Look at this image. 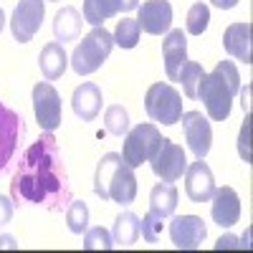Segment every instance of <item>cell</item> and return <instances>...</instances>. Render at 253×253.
Wrapping results in <instances>:
<instances>
[{
  "instance_id": "cell-14",
  "label": "cell",
  "mask_w": 253,
  "mask_h": 253,
  "mask_svg": "<svg viewBox=\"0 0 253 253\" xmlns=\"http://www.w3.org/2000/svg\"><path fill=\"white\" fill-rule=\"evenodd\" d=\"M213 205H210V215H213L215 225L220 228H233L238 220H241V198L233 187H215L213 193Z\"/></svg>"
},
{
  "instance_id": "cell-17",
  "label": "cell",
  "mask_w": 253,
  "mask_h": 253,
  "mask_svg": "<svg viewBox=\"0 0 253 253\" xmlns=\"http://www.w3.org/2000/svg\"><path fill=\"white\" fill-rule=\"evenodd\" d=\"M101 89L96 86L94 81H84L81 86L74 89V96H71V107H74V114L81 119V122H94L101 112Z\"/></svg>"
},
{
  "instance_id": "cell-34",
  "label": "cell",
  "mask_w": 253,
  "mask_h": 253,
  "mask_svg": "<svg viewBox=\"0 0 253 253\" xmlns=\"http://www.w3.org/2000/svg\"><path fill=\"white\" fill-rule=\"evenodd\" d=\"M0 251H18V243L13 236H0Z\"/></svg>"
},
{
  "instance_id": "cell-32",
  "label": "cell",
  "mask_w": 253,
  "mask_h": 253,
  "mask_svg": "<svg viewBox=\"0 0 253 253\" xmlns=\"http://www.w3.org/2000/svg\"><path fill=\"white\" fill-rule=\"evenodd\" d=\"M13 208H15V203H13L10 198L0 195V228L8 225V223L13 220Z\"/></svg>"
},
{
  "instance_id": "cell-29",
  "label": "cell",
  "mask_w": 253,
  "mask_h": 253,
  "mask_svg": "<svg viewBox=\"0 0 253 253\" xmlns=\"http://www.w3.org/2000/svg\"><path fill=\"white\" fill-rule=\"evenodd\" d=\"M210 23V8L205 3H195L193 8L187 10V20H185V28L190 36H203L208 31Z\"/></svg>"
},
{
  "instance_id": "cell-33",
  "label": "cell",
  "mask_w": 253,
  "mask_h": 253,
  "mask_svg": "<svg viewBox=\"0 0 253 253\" xmlns=\"http://www.w3.org/2000/svg\"><path fill=\"white\" fill-rule=\"evenodd\" d=\"M243 248V243L236 238V236H220L218 241H215V251H241Z\"/></svg>"
},
{
  "instance_id": "cell-31",
  "label": "cell",
  "mask_w": 253,
  "mask_h": 253,
  "mask_svg": "<svg viewBox=\"0 0 253 253\" xmlns=\"http://www.w3.org/2000/svg\"><path fill=\"white\" fill-rule=\"evenodd\" d=\"M251 114H246L243 126H241V134H238V155L246 165H251Z\"/></svg>"
},
{
  "instance_id": "cell-9",
  "label": "cell",
  "mask_w": 253,
  "mask_h": 253,
  "mask_svg": "<svg viewBox=\"0 0 253 253\" xmlns=\"http://www.w3.org/2000/svg\"><path fill=\"white\" fill-rule=\"evenodd\" d=\"M150 165H152V172L160 180L175 182L187 170V157H185V150H182L177 142L162 137L160 144H157V150H155V155L150 157Z\"/></svg>"
},
{
  "instance_id": "cell-38",
  "label": "cell",
  "mask_w": 253,
  "mask_h": 253,
  "mask_svg": "<svg viewBox=\"0 0 253 253\" xmlns=\"http://www.w3.org/2000/svg\"><path fill=\"white\" fill-rule=\"evenodd\" d=\"M51 3H56V0H51Z\"/></svg>"
},
{
  "instance_id": "cell-8",
  "label": "cell",
  "mask_w": 253,
  "mask_h": 253,
  "mask_svg": "<svg viewBox=\"0 0 253 253\" xmlns=\"http://www.w3.org/2000/svg\"><path fill=\"white\" fill-rule=\"evenodd\" d=\"M33 114L43 132H53L61 126V122H63L61 94L56 91L51 81H38L33 86Z\"/></svg>"
},
{
  "instance_id": "cell-28",
  "label": "cell",
  "mask_w": 253,
  "mask_h": 253,
  "mask_svg": "<svg viewBox=\"0 0 253 253\" xmlns=\"http://www.w3.org/2000/svg\"><path fill=\"white\" fill-rule=\"evenodd\" d=\"M114 248V238L107 228H86L84 230V251H112Z\"/></svg>"
},
{
  "instance_id": "cell-10",
  "label": "cell",
  "mask_w": 253,
  "mask_h": 253,
  "mask_svg": "<svg viewBox=\"0 0 253 253\" xmlns=\"http://www.w3.org/2000/svg\"><path fill=\"white\" fill-rule=\"evenodd\" d=\"M46 15V3L43 0H20L10 15V31L18 43H31L36 33L41 31Z\"/></svg>"
},
{
  "instance_id": "cell-11",
  "label": "cell",
  "mask_w": 253,
  "mask_h": 253,
  "mask_svg": "<svg viewBox=\"0 0 253 253\" xmlns=\"http://www.w3.org/2000/svg\"><path fill=\"white\" fill-rule=\"evenodd\" d=\"M180 122H182V134L190 152L198 160H205L210 147H213V129H210L208 117L203 112H182Z\"/></svg>"
},
{
  "instance_id": "cell-3",
  "label": "cell",
  "mask_w": 253,
  "mask_h": 253,
  "mask_svg": "<svg viewBox=\"0 0 253 253\" xmlns=\"http://www.w3.org/2000/svg\"><path fill=\"white\" fill-rule=\"evenodd\" d=\"M94 195L104 203H117V205H132L137 198V175L134 167L126 165L122 155L107 152L94 172Z\"/></svg>"
},
{
  "instance_id": "cell-26",
  "label": "cell",
  "mask_w": 253,
  "mask_h": 253,
  "mask_svg": "<svg viewBox=\"0 0 253 253\" xmlns=\"http://www.w3.org/2000/svg\"><path fill=\"white\" fill-rule=\"evenodd\" d=\"M104 126L107 132L114 137H122L129 132V112H126L122 104H112V107L104 112Z\"/></svg>"
},
{
  "instance_id": "cell-18",
  "label": "cell",
  "mask_w": 253,
  "mask_h": 253,
  "mask_svg": "<svg viewBox=\"0 0 253 253\" xmlns=\"http://www.w3.org/2000/svg\"><path fill=\"white\" fill-rule=\"evenodd\" d=\"M223 48L228 56H233L236 61L251 63L253 61V46H251V23L241 20V23L228 26L223 33Z\"/></svg>"
},
{
  "instance_id": "cell-19",
  "label": "cell",
  "mask_w": 253,
  "mask_h": 253,
  "mask_svg": "<svg viewBox=\"0 0 253 253\" xmlns=\"http://www.w3.org/2000/svg\"><path fill=\"white\" fill-rule=\"evenodd\" d=\"M38 66H41V74H43L46 81H56L63 76L69 66V56L63 51V43L58 41H51V43L43 46V51L38 53Z\"/></svg>"
},
{
  "instance_id": "cell-12",
  "label": "cell",
  "mask_w": 253,
  "mask_h": 253,
  "mask_svg": "<svg viewBox=\"0 0 253 253\" xmlns=\"http://www.w3.org/2000/svg\"><path fill=\"white\" fill-rule=\"evenodd\" d=\"M208 228L198 215H175L170 220V241L177 251H195L203 246Z\"/></svg>"
},
{
  "instance_id": "cell-22",
  "label": "cell",
  "mask_w": 253,
  "mask_h": 253,
  "mask_svg": "<svg viewBox=\"0 0 253 253\" xmlns=\"http://www.w3.org/2000/svg\"><path fill=\"white\" fill-rule=\"evenodd\" d=\"M112 238L117 246H134L139 241V218L132 210H124L117 215L114 228H112Z\"/></svg>"
},
{
  "instance_id": "cell-13",
  "label": "cell",
  "mask_w": 253,
  "mask_h": 253,
  "mask_svg": "<svg viewBox=\"0 0 253 253\" xmlns=\"http://www.w3.org/2000/svg\"><path fill=\"white\" fill-rule=\"evenodd\" d=\"M137 23H139V31L150 36H165L172 26V5L167 0H147L139 8Z\"/></svg>"
},
{
  "instance_id": "cell-1",
  "label": "cell",
  "mask_w": 253,
  "mask_h": 253,
  "mask_svg": "<svg viewBox=\"0 0 253 253\" xmlns=\"http://www.w3.org/2000/svg\"><path fill=\"white\" fill-rule=\"evenodd\" d=\"M10 198L15 205H41L53 213L74 200L66 162L53 132H43L20 155L10 180Z\"/></svg>"
},
{
  "instance_id": "cell-25",
  "label": "cell",
  "mask_w": 253,
  "mask_h": 253,
  "mask_svg": "<svg viewBox=\"0 0 253 253\" xmlns=\"http://www.w3.org/2000/svg\"><path fill=\"white\" fill-rule=\"evenodd\" d=\"M205 71L198 61H185V66L180 69V76L177 81L182 84V91L187 99H198V86H200V81H203Z\"/></svg>"
},
{
  "instance_id": "cell-2",
  "label": "cell",
  "mask_w": 253,
  "mask_h": 253,
  "mask_svg": "<svg viewBox=\"0 0 253 253\" xmlns=\"http://www.w3.org/2000/svg\"><path fill=\"white\" fill-rule=\"evenodd\" d=\"M241 91V74L233 61H218L215 69L205 74L200 86H198V99L205 104V112L213 122H225L230 117L233 107V96Z\"/></svg>"
},
{
  "instance_id": "cell-15",
  "label": "cell",
  "mask_w": 253,
  "mask_h": 253,
  "mask_svg": "<svg viewBox=\"0 0 253 253\" xmlns=\"http://www.w3.org/2000/svg\"><path fill=\"white\" fill-rule=\"evenodd\" d=\"M215 193V177L210 172V167L198 160L185 170V195L193 203H208Z\"/></svg>"
},
{
  "instance_id": "cell-5",
  "label": "cell",
  "mask_w": 253,
  "mask_h": 253,
  "mask_svg": "<svg viewBox=\"0 0 253 253\" xmlns=\"http://www.w3.org/2000/svg\"><path fill=\"white\" fill-rule=\"evenodd\" d=\"M144 109H147V114H150L152 122L172 126L182 117V96L172 84L157 81L144 94Z\"/></svg>"
},
{
  "instance_id": "cell-24",
  "label": "cell",
  "mask_w": 253,
  "mask_h": 253,
  "mask_svg": "<svg viewBox=\"0 0 253 253\" xmlns=\"http://www.w3.org/2000/svg\"><path fill=\"white\" fill-rule=\"evenodd\" d=\"M139 23H137V18H124V20H119L117 23V28H114V33H112V38H114V46H119V48H134L137 43H139Z\"/></svg>"
},
{
  "instance_id": "cell-20",
  "label": "cell",
  "mask_w": 253,
  "mask_h": 253,
  "mask_svg": "<svg viewBox=\"0 0 253 253\" xmlns=\"http://www.w3.org/2000/svg\"><path fill=\"white\" fill-rule=\"evenodd\" d=\"M177 200H180V193L172 182H157L150 193V213L160 215V218H172L175 210H177Z\"/></svg>"
},
{
  "instance_id": "cell-6",
  "label": "cell",
  "mask_w": 253,
  "mask_h": 253,
  "mask_svg": "<svg viewBox=\"0 0 253 253\" xmlns=\"http://www.w3.org/2000/svg\"><path fill=\"white\" fill-rule=\"evenodd\" d=\"M160 139H162V132L155 124H147V122L137 124L134 129L126 132V139H124V147H122L124 162L132 165V167H142L144 162H150Z\"/></svg>"
},
{
  "instance_id": "cell-16",
  "label": "cell",
  "mask_w": 253,
  "mask_h": 253,
  "mask_svg": "<svg viewBox=\"0 0 253 253\" xmlns=\"http://www.w3.org/2000/svg\"><path fill=\"white\" fill-rule=\"evenodd\" d=\"M162 58H165V71L170 81H177L180 69L187 61V38L182 28H170L162 41Z\"/></svg>"
},
{
  "instance_id": "cell-35",
  "label": "cell",
  "mask_w": 253,
  "mask_h": 253,
  "mask_svg": "<svg viewBox=\"0 0 253 253\" xmlns=\"http://www.w3.org/2000/svg\"><path fill=\"white\" fill-rule=\"evenodd\" d=\"M139 8V0H119V10L122 13H132Z\"/></svg>"
},
{
  "instance_id": "cell-23",
  "label": "cell",
  "mask_w": 253,
  "mask_h": 253,
  "mask_svg": "<svg viewBox=\"0 0 253 253\" xmlns=\"http://www.w3.org/2000/svg\"><path fill=\"white\" fill-rule=\"evenodd\" d=\"M119 13V0H84V23L89 26H104V20H109Z\"/></svg>"
},
{
  "instance_id": "cell-21",
  "label": "cell",
  "mask_w": 253,
  "mask_h": 253,
  "mask_svg": "<svg viewBox=\"0 0 253 253\" xmlns=\"http://www.w3.org/2000/svg\"><path fill=\"white\" fill-rule=\"evenodd\" d=\"M81 26H84V15L76 8H71V5H63L53 15V36H56L58 43L76 41L81 36Z\"/></svg>"
},
{
  "instance_id": "cell-30",
  "label": "cell",
  "mask_w": 253,
  "mask_h": 253,
  "mask_svg": "<svg viewBox=\"0 0 253 253\" xmlns=\"http://www.w3.org/2000/svg\"><path fill=\"white\" fill-rule=\"evenodd\" d=\"M162 225H165V218L155 215V213H147L142 220H139V236L147 241V243H157L160 236H162Z\"/></svg>"
},
{
  "instance_id": "cell-37",
  "label": "cell",
  "mask_w": 253,
  "mask_h": 253,
  "mask_svg": "<svg viewBox=\"0 0 253 253\" xmlns=\"http://www.w3.org/2000/svg\"><path fill=\"white\" fill-rule=\"evenodd\" d=\"M5 20H8V18H5L3 8H0V33H3V28H5Z\"/></svg>"
},
{
  "instance_id": "cell-4",
  "label": "cell",
  "mask_w": 253,
  "mask_h": 253,
  "mask_svg": "<svg viewBox=\"0 0 253 253\" xmlns=\"http://www.w3.org/2000/svg\"><path fill=\"white\" fill-rule=\"evenodd\" d=\"M114 48V38L112 33L104 28V26H96L94 31H89L86 36L81 38V43L74 48L71 53V66L79 76H89L94 71H99L104 66V61L109 58Z\"/></svg>"
},
{
  "instance_id": "cell-27",
  "label": "cell",
  "mask_w": 253,
  "mask_h": 253,
  "mask_svg": "<svg viewBox=\"0 0 253 253\" xmlns=\"http://www.w3.org/2000/svg\"><path fill=\"white\" fill-rule=\"evenodd\" d=\"M66 225L76 236H81L89 228V205L84 200H71L66 205Z\"/></svg>"
},
{
  "instance_id": "cell-7",
  "label": "cell",
  "mask_w": 253,
  "mask_h": 253,
  "mask_svg": "<svg viewBox=\"0 0 253 253\" xmlns=\"http://www.w3.org/2000/svg\"><path fill=\"white\" fill-rule=\"evenodd\" d=\"M23 137H26L23 117L0 101V172L8 170V165L15 160Z\"/></svg>"
},
{
  "instance_id": "cell-36",
  "label": "cell",
  "mask_w": 253,
  "mask_h": 253,
  "mask_svg": "<svg viewBox=\"0 0 253 253\" xmlns=\"http://www.w3.org/2000/svg\"><path fill=\"white\" fill-rule=\"evenodd\" d=\"M215 8H220V10H230V8H236L238 5V0H210Z\"/></svg>"
}]
</instances>
